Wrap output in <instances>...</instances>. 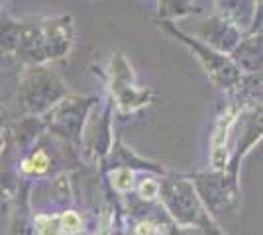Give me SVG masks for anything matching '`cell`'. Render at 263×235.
Masks as SVG:
<instances>
[{
	"instance_id": "6da1fadb",
	"label": "cell",
	"mask_w": 263,
	"mask_h": 235,
	"mask_svg": "<svg viewBox=\"0 0 263 235\" xmlns=\"http://www.w3.org/2000/svg\"><path fill=\"white\" fill-rule=\"evenodd\" d=\"M67 98L63 80L53 71L33 65L26 71L20 84V102L32 114H44L53 110L57 104Z\"/></svg>"
},
{
	"instance_id": "7a4b0ae2",
	"label": "cell",
	"mask_w": 263,
	"mask_h": 235,
	"mask_svg": "<svg viewBox=\"0 0 263 235\" xmlns=\"http://www.w3.org/2000/svg\"><path fill=\"white\" fill-rule=\"evenodd\" d=\"M161 198L169 213L183 225H202L206 216L197 190L186 180H165L161 184Z\"/></svg>"
},
{
	"instance_id": "3957f363",
	"label": "cell",
	"mask_w": 263,
	"mask_h": 235,
	"mask_svg": "<svg viewBox=\"0 0 263 235\" xmlns=\"http://www.w3.org/2000/svg\"><path fill=\"white\" fill-rule=\"evenodd\" d=\"M167 28H169V32H173L181 41H185V44L191 45V49H195V53H197L198 59L202 61V65H204L206 73L210 75V78L218 84L220 89H230L232 84L238 82V78H240V69L236 67L234 61L226 59L222 53L214 51L209 45H200L198 39L189 37V35H185L181 30H175V28H171V26H167Z\"/></svg>"
},
{
	"instance_id": "277c9868",
	"label": "cell",
	"mask_w": 263,
	"mask_h": 235,
	"mask_svg": "<svg viewBox=\"0 0 263 235\" xmlns=\"http://www.w3.org/2000/svg\"><path fill=\"white\" fill-rule=\"evenodd\" d=\"M197 190L214 212L232 210L238 202V188L232 177L226 175H202L197 180Z\"/></svg>"
},
{
	"instance_id": "5b68a950",
	"label": "cell",
	"mask_w": 263,
	"mask_h": 235,
	"mask_svg": "<svg viewBox=\"0 0 263 235\" xmlns=\"http://www.w3.org/2000/svg\"><path fill=\"white\" fill-rule=\"evenodd\" d=\"M90 100L85 98H65L51 110V130L63 137H77L83 132Z\"/></svg>"
},
{
	"instance_id": "8992f818",
	"label": "cell",
	"mask_w": 263,
	"mask_h": 235,
	"mask_svg": "<svg viewBox=\"0 0 263 235\" xmlns=\"http://www.w3.org/2000/svg\"><path fill=\"white\" fill-rule=\"evenodd\" d=\"M200 39L204 41V45L212 47L218 53H234V49L240 45V32L238 28L230 24L228 20H224L222 16H214L204 20L200 26Z\"/></svg>"
},
{
	"instance_id": "52a82bcc",
	"label": "cell",
	"mask_w": 263,
	"mask_h": 235,
	"mask_svg": "<svg viewBox=\"0 0 263 235\" xmlns=\"http://www.w3.org/2000/svg\"><path fill=\"white\" fill-rule=\"evenodd\" d=\"M112 77H114V87L116 90V96H118V104H120L122 110L130 112L136 110L138 106L147 104L149 100V94L145 90H138L132 84V69L128 67V63L124 61V57H116V63H112Z\"/></svg>"
},
{
	"instance_id": "ba28073f",
	"label": "cell",
	"mask_w": 263,
	"mask_h": 235,
	"mask_svg": "<svg viewBox=\"0 0 263 235\" xmlns=\"http://www.w3.org/2000/svg\"><path fill=\"white\" fill-rule=\"evenodd\" d=\"M44 35L47 41V51H49V59H57L63 57L69 51V47L73 45V24L69 16H59L53 20L44 22Z\"/></svg>"
},
{
	"instance_id": "9c48e42d",
	"label": "cell",
	"mask_w": 263,
	"mask_h": 235,
	"mask_svg": "<svg viewBox=\"0 0 263 235\" xmlns=\"http://www.w3.org/2000/svg\"><path fill=\"white\" fill-rule=\"evenodd\" d=\"M232 61L241 71H248V73L259 71L263 67V34H255L241 39L240 45L232 53Z\"/></svg>"
},
{
	"instance_id": "30bf717a",
	"label": "cell",
	"mask_w": 263,
	"mask_h": 235,
	"mask_svg": "<svg viewBox=\"0 0 263 235\" xmlns=\"http://www.w3.org/2000/svg\"><path fill=\"white\" fill-rule=\"evenodd\" d=\"M222 18L234 24L236 28H248L253 22L255 14V2H218Z\"/></svg>"
},
{
	"instance_id": "8fae6325",
	"label": "cell",
	"mask_w": 263,
	"mask_h": 235,
	"mask_svg": "<svg viewBox=\"0 0 263 235\" xmlns=\"http://www.w3.org/2000/svg\"><path fill=\"white\" fill-rule=\"evenodd\" d=\"M22 41V24L12 22V20H2V49L6 51H18Z\"/></svg>"
},
{
	"instance_id": "7c38bea8",
	"label": "cell",
	"mask_w": 263,
	"mask_h": 235,
	"mask_svg": "<svg viewBox=\"0 0 263 235\" xmlns=\"http://www.w3.org/2000/svg\"><path fill=\"white\" fill-rule=\"evenodd\" d=\"M159 12L171 16H183V14H197L200 8L197 2H159Z\"/></svg>"
},
{
	"instance_id": "4fadbf2b",
	"label": "cell",
	"mask_w": 263,
	"mask_h": 235,
	"mask_svg": "<svg viewBox=\"0 0 263 235\" xmlns=\"http://www.w3.org/2000/svg\"><path fill=\"white\" fill-rule=\"evenodd\" d=\"M37 132H40V123L35 122V120H26V122L18 125L16 137H18L20 143H30L33 137L37 135Z\"/></svg>"
},
{
	"instance_id": "5bb4252c",
	"label": "cell",
	"mask_w": 263,
	"mask_h": 235,
	"mask_svg": "<svg viewBox=\"0 0 263 235\" xmlns=\"http://www.w3.org/2000/svg\"><path fill=\"white\" fill-rule=\"evenodd\" d=\"M37 229L40 235H61L63 222L59 218H37Z\"/></svg>"
},
{
	"instance_id": "9a60e30c",
	"label": "cell",
	"mask_w": 263,
	"mask_h": 235,
	"mask_svg": "<svg viewBox=\"0 0 263 235\" xmlns=\"http://www.w3.org/2000/svg\"><path fill=\"white\" fill-rule=\"evenodd\" d=\"M88 127L90 130H95L97 132V127H99V132H102V137H108V130H106V122L104 120H99V122H92V123H88ZM87 141L90 143V147H92V151H97V153H100V143H99V134H92V135H87Z\"/></svg>"
},
{
	"instance_id": "2e32d148",
	"label": "cell",
	"mask_w": 263,
	"mask_h": 235,
	"mask_svg": "<svg viewBox=\"0 0 263 235\" xmlns=\"http://www.w3.org/2000/svg\"><path fill=\"white\" fill-rule=\"evenodd\" d=\"M112 184H114V188H118V190H128L132 188V173L128 168H120V170H116L114 173V177H112Z\"/></svg>"
},
{
	"instance_id": "e0dca14e",
	"label": "cell",
	"mask_w": 263,
	"mask_h": 235,
	"mask_svg": "<svg viewBox=\"0 0 263 235\" xmlns=\"http://www.w3.org/2000/svg\"><path fill=\"white\" fill-rule=\"evenodd\" d=\"M159 190H161V184L152 179H147V180H143L142 186H140V196L145 198V200H154L155 196L159 194Z\"/></svg>"
},
{
	"instance_id": "ac0fdd59",
	"label": "cell",
	"mask_w": 263,
	"mask_h": 235,
	"mask_svg": "<svg viewBox=\"0 0 263 235\" xmlns=\"http://www.w3.org/2000/svg\"><path fill=\"white\" fill-rule=\"evenodd\" d=\"M61 222H63V229L67 233H77L81 229V218L75 212H65L61 216Z\"/></svg>"
},
{
	"instance_id": "d6986e66",
	"label": "cell",
	"mask_w": 263,
	"mask_h": 235,
	"mask_svg": "<svg viewBox=\"0 0 263 235\" xmlns=\"http://www.w3.org/2000/svg\"><path fill=\"white\" fill-rule=\"evenodd\" d=\"M30 165H33L32 170H44L45 165H47V157H45L44 153H37V155L33 157V161Z\"/></svg>"
},
{
	"instance_id": "ffe728a7",
	"label": "cell",
	"mask_w": 263,
	"mask_h": 235,
	"mask_svg": "<svg viewBox=\"0 0 263 235\" xmlns=\"http://www.w3.org/2000/svg\"><path fill=\"white\" fill-rule=\"evenodd\" d=\"M136 235H154V225L152 224H138L136 225Z\"/></svg>"
}]
</instances>
